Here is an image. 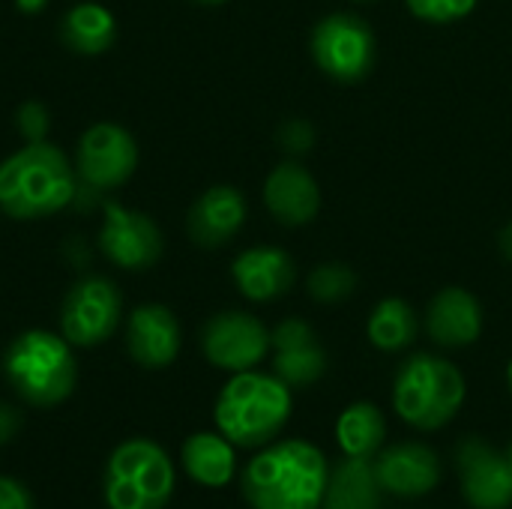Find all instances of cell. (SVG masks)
<instances>
[{"instance_id":"obj_1","label":"cell","mask_w":512,"mask_h":509,"mask_svg":"<svg viewBox=\"0 0 512 509\" xmlns=\"http://www.w3.org/2000/svg\"><path fill=\"white\" fill-rule=\"evenodd\" d=\"M330 465L312 441L261 447L240 474V492L252 509H321Z\"/></svg>"},{"instance_id":"obj_2","label":"cell","mask_w":512,"mask_h":509,"mask_svg":"<svg viewBox=\"0 0 512 509\" xmlns=\"http://www.w3.org/2000/svg\"><path fill=\"white\" fill-rule=\"evenodd\" d=\"M294 411L291 387L267 372L249 369L219 390L213 417L216 429L243 450H261L276 441Z\"/></svg>"},{"instance_id":"obj_3","label":"cell","mask_w":512,"mask_h":509,"mask_svg":"<svg viewBox=\"0 0 512 509\" xmlns=\"http://www.w3.org/2000/svg\"><path fill=\"white\" fill-rule=\"evenodd\" d=\"M75 195V174L66 156L30 141L0 165V210L12 219H42L63 210Z\"/></svg>"},{"instance_id":"obj_4","label":"cell","mask_w":512,"mask_h":509,"mask_svg":"<svg viewBox=\"0 0 512 509\" xmlns=\"http://www.w3.org/2000/svg\"><path fill=\"white\" fill-rule=\"evenodd\" d=\"M468 396L465 375L447 357L417 351L393 378V411L417 432H438L456 420Z\"/></svg>"},{"instance_id":"obj_5","label":"cell","mask_w":512,"mask_h":509,"mask_svg":"<svg viewBox=\"0 0 512 509\" xmlns=\"http://www.w3.org/2000/svg\"><path fill=\"white\" fill-rule=\"evenodd\" d=\"M6 378L12 390L33 408H54L75 390L78 366L63 336L45 330L21 333L6 357H3Z\"/></svg>"},{"instance_id":"obj_6","label":"cell","mask_w":512,"mask_h":509,"mask_svg":"<svg viewBox=\"0 0 512 509\" xmlns=\"http://www.w3.org/2000/svg\"><path fill=\"white\" fill-rule=\"evenodd\" d=\"M174 465L168 453L147 438L123 441L105 462L108 509H165L174 495Z\"/></svg>"},{"instance_id":"obj_7","label":"cell","mask_w":512,"mask_h":509,"mask_svg":"<svg viewBox=\"0 0 512 509\" xmlns=\"http://www.w3.org/2000/svg\"><path fill=\"white\" fill-rule=\"evenodd\" d=\"M309 51L327 78L357 84L375 66V33L369 21L354 12H330L312 27Z\"/></svg>"},{"instance_id":"obj_8","label":"cell","mask_w":512,"mask_h":509,"mask_svg":"<svg viewBox=\"0 0 512 509\" xmlns=\"http://www.w3.org/2000/svg\"><path fill=\"white\" fill-rule=\"evenodd\" d=\"M270 330L249 312H219L201 330L204 357L225 372H249L270 354Z\"/></svg>"},{"instance_id":"obj_9","label":"cell","mask_w":512,"mask_h":509,"mask_svg":"<svg viewBox=\"0 0 512 509\" xmlns=\"http://www.w3.org/2000/svg\"><path fill=\"white\" fill-rule=\"evenodd\" d=\"M120 294L108 279H84L78 282L60 309V330L69 345L90 348L105 342L120 324Z\"/></svg>"},{"instance_id":"obj_10","label":"cell","mask_w":512,"mask_h":509,"mask_svg":"<svg viewBox=\"0 0 512 509\" xmlns=\"http://www.w3.org/2000/svg\"><path fill=\"white\" fill-rule=\"evenodd\" d=\"M456 468L462 480V495L474 509L512 507V462L489 441L471 435L456 447Z\"/></svg>"},{"instance_id":"obj_11","label":"cell","mask_w":512,"mask_h":509,"mask_svg":"<svg viewBox=\"0 0 512 509\" xmlns=\"http://www.w3.org/2000/svg\"><path fill=\"white\" fill-rule=\"evenodd\" d=\"M138 147L117 123H96L78 141V174L93 189H114L132 177Z\"/></svg>"},{"instance_id":"obj_12","label":"cell","mask_w":512,"mask_h":509,"mask_svg":"<svg viewBox=\"0 0 512 509\" xmlns=\"http://www.w3.org/2000/svg\"><path fill=\"white\" fill-rule=\"evenodd\" d=\"M99 246L117 267L147 270L162 255V234L150 216L105 201V225L99 234Z\"/></svg>"},{"instance_id":"obj_13","label":"cell","mask_w":512,"mask_h":509,"mask_svg":"<svg viewBox=\"0 0 512 509\" xmlns=\"http://www.w3.org/2000/svg\"><path fill=\"white\" fill-rule=\"evenodd\" d=\"M375 471L387 495L414 501L426 498L441 483V459L432 447L417 441H402L393 447H384L375 456Z\"/></svg>"},{"instance_id":"obj_14","label":"cell","mask_w":512,"mask_h":509,"mask_svg":"<svg viewBox=\"0 0 512 509\" xmlns=\"http://www.w3.org/2000/svg\"><path fill=\"white\" fill-rule=\"evenodd\" d=\"M273 375L282 378L291 390L312 387L327 372V351L318 342V333L303 318H288L270 333Z\"/></svg>"},{"instance_id":"obj_15","label":"cell","mask_w":512,"mask_h":509,"mask_svg":"<svg viewBox=\"0 0 512 509\" xmlns=\"http://www.w3.org/2000/svg\"><path fill=\"white\" fill-rule=\"evenodd\" d=\"M264 204L276 222L288 228H303L321 210V186L309 168H303L297 159H288L267 174Z\"/></svg>"},{"instance_id":"obj_16","label":"cell","mask_w":512,"mask_h":509,"mask_svg":"<svg viewBox=\"0 0 512 509\" xmlns=\"http://www.w3.org/2000/svg\"><path fill=\"white\" fill-rule=\"evenodd\" d=\"M483 303L459 285L441 288L426 309V333L441 348H468L483 336Z\"/></svg>"},{"instance_id":"obj_17","label":"cell","mask_w":512,"mask_h":509,"mask_svg":"<svg viewBox=\"0 0 512 509\" xmlns=\"http://www.w3.org/2000/svg\"><path fill=\"white\" fill-rule=\"evenodd\" d=\"M234 285L252 303H273L285 297L297 279V264L285 249L276 246H252L243 249L231 264Z\"/></svg>"},{"instance_id":"obj_18","label":"cell","mask_w":512,"mask_h":509,"mask_svg":"<svg viewBox=\"0 0 512 509\" xmlns=\"http://www.w3.org/2000/svg\"><path fill=\"white\" fill-rule=\"evenodd\" d=\"M129 354L144 369H165L180 354V324L171 309L150 303L138 306L126 330Z\"/></svg>"},{"instance_id":"obj_19","label":"cell","mask_w":512,"mask_h":509,"mask_svg":"<svg viewBox=\"0 0 512 509\" xmlns=\"http://www.w3.org/2000/svg\"><path fill=\"white\" fill-rule=\"evenodd\" d=\"M243 222H246L243 192L234 186H213L192 204L186 228L198 246L216 249V246H225L231 237H237Z\"/></svg>"},{"instance_id":"obj_20","label":"cell","mask_w":512,"mask_h":509,"mask_svg":"<svg viewBox=\"0 0 512 509\" xmlns=\"http://www.w3.org/2000/svg\"><path fill=\"white\" fill-rule=\"evenodd\" d=\"M384 495L375 459L345 456L327 477L324 509H381Z\"/></svg>"},{"instance_id":"obj_21","label":"cell","mask_w":512,"mask_h":509,"mask_svg":"<svg viewBox=\"0 0 512 509\" xmlns=\"http://www.w3.org/2000/svg\"><path fill=\"white\" fill-rule=\"evenodd\" d=\"M183 471L207 486V489H222L234 480L237 474V456H234V444L219 432H198L183 444Z\"/></svg>"},{"instance_id":"obj_22","label":"cell","mask_w":512,"mask_h":509,"mask_svg":"<svg viewBox=\"0 0 512 509\" xmlns=\"http://www.w3.org/2000/svg\"><path fill=\"white\" fill-rule=\"evenodd\" d=\"M336 441L345 456L354 459H375L387 441V420L378 405L354 402L336 420Z\"/></svg>"},{"instance_id":"obj_23","label":"cell","mask_w":512,"mask_h":509,"mask_svg":"<svg viewBox=\"0 0 512 509\" xmlns=\"http://www.w3.org/2000/svg\"><path fill=\"white\" fill-rule=\"evenodd\" d=\"M417 333H420V318H417L414 306L402 297H384L372 309L369 324H366L369 342L384 354H399V351L411 348Z\"/></svg>"},{"instance_id":"obj_24","label":"cell","mask_w":512,"mask_h":509,"mask_svg":"<svg viewBox=\"0 0 512 509\" xmlns=\"http://www.w3.org/2000/svg\"><path fill=\"white\" fill-rule=\"evenodd\" d=\"M117 39L114 15L99 3H78L63 18V42L78 54H102Z\"/></svg>"},{"instance_id":"obj_25","label":"cell","mask_w":512,"mask_h":509,"mask_svg":"<svg viewBox=\"0 0 512 509\" xmlns=\"http://www.w3.org/2000/svg\"><path fill=\"white\" fill-rule=\"evenodd\" d=\"M306 288H309V297L315 303H342L348 300L354 291H357V273L342 264V261H327V264H318L309 279H306Z\"/></svg>"},{"instance_id":"obj_26","label":"cell","mask_w":512,"mask_h":509,"mask_svg":"<svg viewBox=\"0 0 512 509\" xmlns=\"http://www.w3.org/2000/svg\"><path fill=\"white\" fill-rule=\"evenodd\" d=\"M408 12L426 24H456L468 18L480 0H405Z\"/></svg>"},{"instance_id":"obj_27","label":"cell","mask_w":512,"mask_h":509,"mask_svg":"<svg viewBox=\"0 0 512 509\" xmlns=\"http://www.w3.org/2000/svg\"><path fill=\"white\" fill-rule=\"evenodd\" d=\"M279 144L291 153V156H300V153H309V147L315 144V129L309 120H288L282 129H279Z\"/></svg>"},{"instance_id":"obj_28","label":"cell","mask_w":512,"mask_h":509,"mask_svg":"<svg viewBox=\"0 0 512 509\" xmlns=\"http://www.w3.org/2000/svg\"><path fill=\"white\" fill-rule=\"evenodd\" d=\"M18 129L30 138V141H42L45 129H48V111L39 102H27L18 111Z\"/></svg>"},{"instance_id":"obj_29","label":"cell","mask_w":512,"mask_h":509,"mask_svg":"<svg viewBox=\"0 0 512 509\" xmlns=\"http://www.w3.org/2000/svg\"><path fill=\"white\" fill-rule=\"evenodd\" d=\"M0 509H33L30 489L15 477H0Z\"/></svg>"},{"instance_id":"obj_30","label":"cell","mask_w":512,"mask_h":509,"mask_svg":"<svg viewBox=\"0 0 512 509\" xmlns=\"http://www.w3.org/2000/svg\"><path fill=\"white\" fill-rule=\"evenodd\" d=\"M18 429H21V414L12 405H3L0 402V447L9 444L18 435Z\"/></svg>"},{"instance_id":"obj_31","label":"cell","mask_w":512,"mask_h":509,"mask_svg":"<svg viewBox=\"0 0 512 509\" xmlns=\"http://www.w3.org/2000/svg\"><path fill=\"white\" fill-rule=\"evenodd\" d=\"M498 249H501V255L512 264V222H507V225L501 228V234H498Z\"/></svg>"},{"instance_id":"obj_32","label":"cell","mask_w":512,"mask_h":509,"mask_svg":"<svg viewBox=\"0 0 512 509\" xmlns=\"http://www.w3.org/2000/svg\"><path fill=\"white\" fill-rule=\"evenodd\" d=\"M42 3H45V0H18V9H24V12H36V9H42Z\"/></svg>"},{"instance_id":"obj_33","label":"cell","mask_w":512,"mask_h":509,"mask_svg":"<svg viewBox=\"0 0 512 509\" xmlns=\"http://www.w3.org/2000/svg\"><path fill=\"white\" fill-rule=\"evenodd\" d=\"M195 3H204V6H219V3H228V0H195Z\"/></svg>"},{"instance_id":"obj_34","label":"cell","mask_w":512,"mask_h":509,"mask_svg":"<svg viewBox=\"0 0 512 509\" xmlns=\"http://www.w3.org/2000/svg\"><path fill=\"white\" fill-rule=\"evenodd\" d=\"M507 384H510V393H512V360H510V366H507Z\"/></svg>"},{"instance_id":"obj_35","label":"cell","mask_w":512,"mask_h":509,"mask_svg":"<svg viewBox=\"0 0 512 509\" xmlns=\"http://www.w3.org/2000/svg\"><path fill=\"white\" fill-rule=\"evenodd\" d=\"M507 456H510V462H512V444H510V453H507Z\"/></svg>"},{"instance_id":"obj_36","label":"cell","mask_w":512,"mask_h":509,"mask_svg":"<svg viewBox=\"0 0 512 509\" xmlns=\"http://www.w3.org/2000/svg\"><path fill=\"white\" fill-rule=\"evenodd\" d=\"M357 3H369V0H357Z\"/></svg>"}]
</instances>
